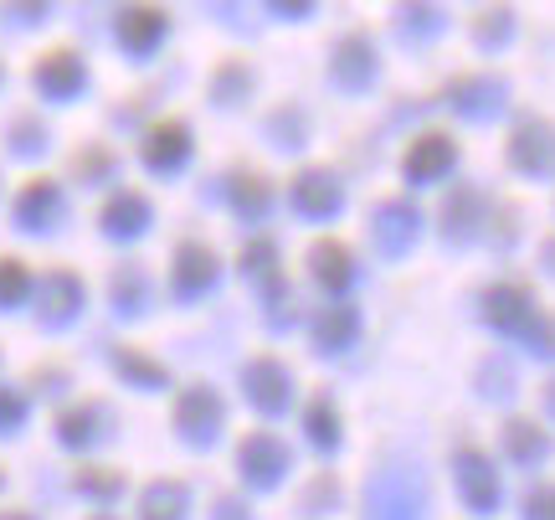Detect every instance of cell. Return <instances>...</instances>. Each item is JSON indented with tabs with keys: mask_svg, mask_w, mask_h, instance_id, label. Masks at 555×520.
I'll return each instance as SVG.
<instances>
[]
</instances>
